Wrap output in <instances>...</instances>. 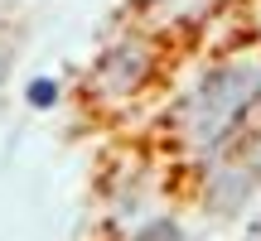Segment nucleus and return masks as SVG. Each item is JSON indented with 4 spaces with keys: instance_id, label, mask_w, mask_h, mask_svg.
I'll return each mask as SVG.
<instances>
[]
</instances>
